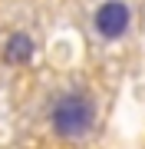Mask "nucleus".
Segmentation results:
<instances>
[{"label": "nucleus", "instance_id": "nucleus-1", "mask_svg": "<svg viewBox=\"0 0 145 149\" xmlns=\"http://www.w3.org/2000/svg\"><path fill=\"white\" fill-rule=\"evenodd\" d=\"M92 119H96V109H92V100L86 93H66L53 106V129L66 139L86 136L92 129Z\"/></svg>", "mask_w": 145, "mask_h": 149}, {"label": "nucleus", "instance_id": "nucleus-2", "mask_svg": "<svg viewBox=\"0 0 145 149\" xmlns=\"http://www.w3.org/2000/svg\"><path fill=\"white\" fill-rule=\"evenodd\" d=\"M96 30H99L106 40L122 37V33L129 30V7L119 3V0H109V3H102V7H99V13H96Z\"/></svg>", "mask_w": 145, "mask_h": 149}, {"label": "nucleus", "instance_id": "nucleus-3", "mask_svg": "<svg viewBox=\"0 0 145 149\" xmlns=\"http://www.w3.org/2000/svg\"><path fill=\"white\" fill-rule=\"evenodd\" d=\"M30 56H33V40L27 33H13L3 47V60L7 63H27Z\"/></svg>", "mask_w": 145, "mask_h": 149}]
</instances>
